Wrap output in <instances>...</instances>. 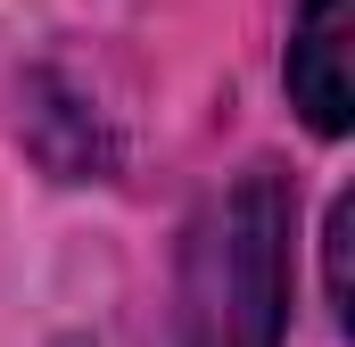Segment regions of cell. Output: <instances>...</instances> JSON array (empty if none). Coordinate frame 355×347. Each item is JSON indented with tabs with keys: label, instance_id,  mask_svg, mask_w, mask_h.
Segmentation results:
<instances>
[{
	"label": "cell",
	"instance_id": "cell-2",
	"mask_svg": "<svg viewBox=\"0 0 355 347\" xmlns=\"http://www.w3.org/2000/svg\"><path fill=\"white\" fill-rule=\"evenodd\" d=\"M347 42H355V0H297V25H289V99H297V116L322 141H339L355 124Z\"/></svg>",
	"mask_w": 355,
	"mask_h": 347
},
{
	"label": "cell",
	"instance_id": "cell-1",
	"mask_svg": "<svg viewBox=\"0 0 355 347\" xmlns=\"http://www.w3.org/2000/svg\"><path fill=\"white\" fill-rule=\"evenodd\" d=\"M289 240H297L289 174L248 166L190 232L182 347H281V331H289Z\"/></svg>",
	"mask_w": 355,
	"mask_h": 347
}]
</instances>
